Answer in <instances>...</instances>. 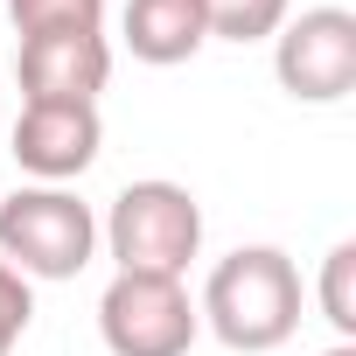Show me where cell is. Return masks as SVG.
Returning a JSON list of instances; mask_svg holds the SVG:
<instances>
[{
  "label": "cell",
  "mask_w": 356,
  "mask_h": 356,
  "mask_svg": "<svg viewBox=\"0 0 356 356\" xmlns=\"http://www.w3.org/2000/svg\"><path fill=\"white\" fill-rule=\"evenodd\" d=\"M196 314L224 349L266 356V349L293 342V328H300V266L280 245H238L231 259L210 266Z\"/></svg>",
  "instance_id": "1"
},
{
  "label": "cell",
  "mask_w": 356,
  "mask_h": 356,
  "mask_svg": "<svg viewBox=\"0 0 356 356\" xmlns=\"http://www.w3.org/2000/svg\"><path fill=\"white\" fill-rule=\"evenodd\" d=\"M105 252L119 273H161V280H182L189 259L203 252V203L182 182H126L98 224Z\"/></svg>",
  "instance_id": "2"
},
{
  "label": "cell",
  "mask_w": 356,
  "mask_h": 356,
  "mask_svg": "<svg viewBox=\"0 0 356 356\" xmlns=\"http://www.w3.org/2000/svg\"><path fill=\"white\" fill-rule=\"evenodd\" d=\"M0 259L22 280H77L98 259V217L70 189H15L0 196Z\"/></svg>",
  "instance_id": "3"
},
{
  "label": "cell",
  "mask_w": 356,
  "mask_h": 356,
  "mask_svg": "<svg viewBox=\"0 0 356 356\" xmlns=\"http://www.w3.org/2000/svg\"><path fill=\"white\" fill-rule=\"evenodd\" d=\"M98 335L112 356H189V342L203 335V314L182 280L112 273V286L98 293Z\"/></svg>",
  "instance_id": "4"
},
{
  "label": "cell",
  "mask_w": 356,
  "mask_h": 356,
  "mask_svg": "<svg viewBox=\"0 0 356 356\" xmlns=\"http://www.w3.org/2000/svg\"><path fill=\"white\" fill-rule=\"evenodd\" d=\"M273 77L300 105H335L356 91V15L349 8H307L286 15L273 35Z\"/></svg>",
  "instance_id": "5"
},
{
  "label": "cell",
  "mask_w": 356,
  "mask_h": 356,
  "mask_svg": "<svg viewBox=\"0 0 356 356\" xmlns=\"http://www.w3.org/2000/svg\"><path fill=\"white\" fill-rule=\"evenodd\" d=\"M8 147H15L22 175H35V182L63 189V182H77V175L98 161V147H105V119H98V105H22Z\"/></svg>",
  "instance_id": "6"
},
{
  "label": "cell",
  "mask_w": 356,
  "mask_h": 356,
  "mask_svg": "<svg viewBox=\"0 0 356 356\" xmlns=\"http://www.w3.org/2000/svg\"><path fill=\"white\" fill-rule=\"evenodd\" d=\"M22 105H98L112 84V42L105 35H29L22 42Z\"/></svg>",
  "instance_id": "7"
},
{
  "label": "cell",
  "mask_w": 356,
  "mask_h": 356,
  "mask_svg": "<svg viewBox=\"0 0 356 356\" xmlns=\"http://www.w3.org/2000/svg\"><path fill=\"white\" fill-rule=\"evenodd\" d=\"M119 35L140 63L168 70V63H189L210 29H203V8L196 0H126V15H119Z\"/></svg>",
  "instance_id": "8"
},
{
  "label": "cell",
  "mask_w": 356,
  "mask_h": 356,
  "mask_svg": "<svg viewBox=\"0 0 356 356\" xmlns=\"http://www.w3.org/2000/svg\"><path fill=\"white\" fill-rule=\"evenodd\" d=\"M15 35H105V0H8Z\"/></svg>",
  "instance_id": "9"
},
{
  "label": "cell",
  "mask_w": 356,
  "mask_h": 356,
  "mask_svg": "<svg viewBox=\"0 0 356 356\" xmlns=\"http://www.w3.org/2000/svg\"><path fill=\"white\" fill-rule=\"evenodd\" d=\"M210 42H266L293 15V0H196Z\"/></svg>",
  "instance_id": "10"
},
{
  "label": "cell",
  "mask_w": 356,
  "mask_h": 356,
  "mask_svg": "<svg viewBox=\"0 0 356 356\" xmlns=\"http://www.w3.org/2000/svg\"><path fill=\"white\" fill-rule=\"evenodd\" d=\"M321 321L335 328V342L356 335V245L349 238L321 259Z\"/></svg>",
  "instance_id": "11"
},
{
  "label": "cell",
  "mask_w": 356,
  "mask_h": 356,
  "mask_svg": "<svg viewBox=\"0 0 356 356\" xmlns=\"http://www.w3.org/2000/svg\"><path fill=\"white\" fill-rule=\"evenodd\" d=\"M29 321H35V286H29L8 259H0V356H15V349H22Z\"/></svg>",
  "instance_id": "12"
},
{
  "label": "cell",
  "mask_w": 356,
  "mask_h": 356,
  "mask_svg": "<svg viewBox=\"0 0 356 356\" xmlns=\"http://www.w3.org/2000/svg\"><path fill=\"white\" fill-rule=\"evenodd\" d=\"M321 356H356V342H335V349H321Z\"/></svg>",
  "instance_id": "13"
}]
</instances>
